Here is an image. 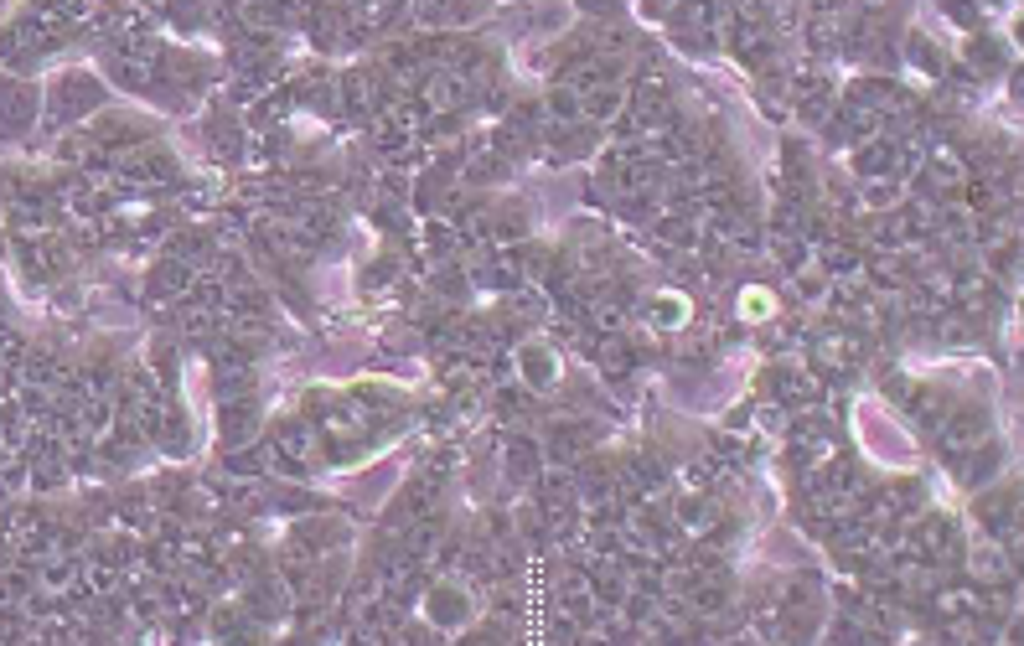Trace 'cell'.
Masks as SVG:
<instances>
[{
	"mask_svg": "<svg viewBox=\"0 0 1024 646\" xmlns=\"http://www.w3.org/2000/svg\"><path fill=\"white\" fill-rule=\"evenodd\" d=\"M518 373H523L528 388H554L559 373H564V362H559V352L549 342H523L518 347Z\"/></svg>",
	"mask_w": 1024,
	"mask_h": 646,
	"instance_id": "7a4b0ae2",
	"label": "cell"
},
{
	"mask_svg": "<svg viewBox=\"0 0 1024 646\" xmlns=\"http://www.w3.org/2000/svg\"><path fill=\"white\" fill-rule=\"evenodd\" d=\"M647 321H652L657 331H678V326L688 321V300L673 295V290H668V295H652V300H647Z\"/></svg>",
	"mask_w": 1024,
	"mask_h": 646,
	"instance_id": "3957f363",
	"label": "cell"
},
{
	"mask_svg": "<svg viewBox=\"0 0 1024 646\" xmlns=\"http://www.w3.org/2000/svg\"><path fill=\"white\" fill-rule=\"evenodd\" d=\"M771 316H776V295L766 285L740 290V321H771Z\"/></svg>",
	"mask_w": 1024,
	"mask_h": 646,
	"instance_id": "277c9868",
	"label": "cell"
},
{
	"mask_svg": "<svg viewBox=\"0 0 1024 646\" xmlns=\"http://www.w3.org/2000/svg\"><path fill=\"white\" fill-rule=\"evenodd\" d=\"M471 590L466 584H450V579H440V584H430L425 590V600H419V615L435 626V631H461L466 621H471Z\"/></svg>",
	"mask_w": 1024,
	"mask_h": 646,
	"instance_id": "6da1fadb",
	"label": "cell"
}]
</instances>
